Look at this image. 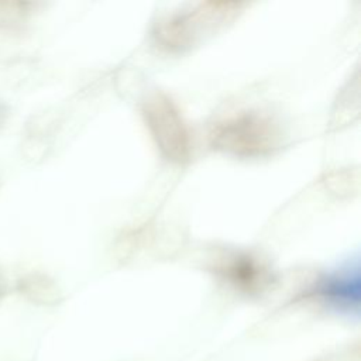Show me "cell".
Returning <instances> with one entry per match:
<instances>
[{"label":"cell","instance_id":"6da1fadb","mask_svg":"<svg viewBox=\"0 0 361 361\" xmlns=\"http://www.w3.org/2000/svg\"><path fill=\"white\" fill-rule=\"evenodd\" d=\"M207 140L219 152L237 158H262L279 148L282 133L269 116L243 110L217 118L210 126Z\"/></svg>","mask_w":361,"mask_h":361},{"label":"cell","instance_id":"7a4b0ae2","mask_svg":"<svg viewBox=\"0 0 361 361\" xmlns=\"http://www.w3.org/2000/svg\"><path fill=\"white\" fill-rule=\"evenodd\" d=\"M244 6L241 1H202L168 14L154 25V45L165 54H183L197 44L204 32L234 20Z\"/></svg>","mask_w":361,"mask_h":361},{"label":"cell","instance_id":"3957f363","mask_svg":"<svg viewBox=\"0 0 361 361\" xmlns=\"http://www.w3.org/2000/svg\"><path fill=\"white\" fill-rule=\"evenodd\" d=\"M141 114L159 154L175 165H188L193 158V134L176 102L154 92L144 100Z\"/></svg>","mask_w":361,"mask_h":361},{"label":"cell","instance_id":"277c9868","mask_svg":"<svg viewBox=\"0 0 361 361\" xmlns=\"http://www.w3.org/2000/svg\"><path fill=\"white\" fill-rule=\"evenodd\" d=\"M213 274L234 290L258 296L275 283V274L259 257L247 251H231L219 257L212 265Z\"/></svg>","mask_w":361,"mask_h":361},{"label":"cell","instance_id":"5b68a950","mask_svg":"<svg viewBox=\"0 0 361 361\" xmlns=\"http://www.w3.org/2000/svg\"><path fill=\"white\" fill-rule=\"evenodd\" d=\"M358 282L344 276L327 278L316 285L310 286L303 295L306 299H317L323 303H329L336 307H350L357 303L358 298Z\"/></svg>","mask_w":361,"mask_h":361},{"label":"cell","instance_id":"8992f818","mask_svg":"<svg viewBox=\"0 0 361 361\" xmlns=\"http://www.w3.org/2000/svg\"><path fill=\"white\" fill-rule=\"evenodd\" d=\"M16 290L27 300L44 306L56 305L62 299L58 285L49 276L39 272L21 276L16 282Z\"/></svg>","mask_w":361,"mask_h":361},{"label":"cell","instance_id":"52a82bcc","mask_svg":"<svg viewBox=\"0 0 361 361\" xmlns=\"http://www.w3.org/2000/svg\"><path fill=\"white\" fill-rule=\"evenodd\" d=\"M7 114H8V111H7V107H6V104H4L3 102H0V127H1V126L6 123Z\"/></svg>","mask_w":361,"mask_h":361},{"label":"cell","instance_id":"ba28073f","mask_svg":"<svg viewBox=\"0 0 361 361\" xmlns=\"http://www.w3.org/2000/svg\"><path fill=\"white\" fill-rule=\"evenodd\" d=\"M6 292H7V285H6V281H4L3 274L0 272V302H1V299L6 296Z\"/></svg>","mask_w":361,"mask_h":361},{"label":"cell","instance_id":"9c48e42d","mask_svg":"<svg viewBox=\"0 0 361 361\" xmlns=\"http://www.w3.org/2000/svg\"><path fill=\"white\" fill-rule=\"evenodd\" d=\"M314 361H333L331 358H319V360H314Z\"/></svg>","mask_w":361,"mask_h":361}]
</instances>
